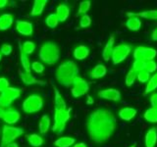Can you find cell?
<instances>
[{
	"instance_id": "obj_23",
	"label": "cell",
	"mask_w": 157,
	"mask_h": 147,
	"mask_svg": "<svg viewBox=\"0 0 157 147\" xmlns=\"http://www.w3.org/2000/svg\"><path fill=\"white\" fill-rule=\"evenodd\" d=\"M106 73H107V69L106 66L102 65V64H98V65L94 66V68L90 72V77L91 78H101L103 77L106 76Z\"/></svg>"
},
{
	"instance_id": "obj_43",
	"label": "cell",
	"mask_w": 157,
	"mask_h": 147,
	"mask_svg": "<svg viewBox=\"0 0 157 147\" xmlns=\"http://www.w3.org/2000/svg\"><path fill=\"white\" fill-rule=\"evenodd\" d=\"M150 104L153 108H157V92H152L150 96Z\"/></svg>"
},
{
	"instance_id": "obj_12",
	"label": "cell",
	"mask_w": 157,
	"mask_h": 147,
	"mask_svg": "<svg viewBox=\"0 0 157 147\" xmlns=\"http://www.w3.org/2000/svg\"><path fill=\"white\" fill-rule=\"evenodd\" d=\"M18 73L22 81L24 82V85H47L46 81H44L42 80H38V78H36L34 76H32V74H28L21 70H19Z\"/></svg>"
},
{
	"instance_id": "obj_27",
	"label": "cell",
	"mask_w": 157,
	"mask_h": 147,
	"mask_svg": "<svg viewBox=\"0 0 157 147\" xmlns=\"http://www.w3.org/2000/svg\"><path fill=\"white\" fill-rule=\"evenodd\" d=\"M76 139L70 136H63L54 141V145L56 147H71L75 144Z\"/></svg>"
},
{
	"instance_id": "obj_11",
	"label": "cell",
	"mask_w": 157,
	"mask_h": 147,
	"mask_svg": "<svg viewBox=\"0 0 157 147\" xmlns=\"http://www.w3.org/2000/svg\"><path fill=\"white\" fill-rule=\"evenodd\" d=\"M97 95L99 98L105 100H110L114 102H118L121 100V92L118 89H115V88H106V89L100 90L97 93Z\"/></svg>"
},
{
	"instance_id": "obj_38",
	"label": "cell",
	"mask_w": 157,
	"mask_h": 147,
	"mask_svg": "<svg viewBox=\"0 0 157 147\" xmlns=\"http://www.w3.org/2000/svg\"><path fill=\"white\" fill-rule=\"evenodd\" d=\"M90 24H91V19L87 14L83 15V16L81 17V20H80V28H88L90 26Z\"/></svg>"
},
{
	"instance_id": "obj_15",
	"label": "cell",
	"mask_w": 157,
	"mask_h": 147,
	"mask_svg": "<svg viewBox=\"0 0 157 147\" xmlns=\"http://www.w3.org/2000/svg\"><path fill=\"white\" fill-rule=\"evenodd\" d=\"M114 44H115V36H114V34H111L106 43V45L104 46V49H103V51H102V57L104 59V61L107 62L111 59L113 50H114V47H115Z\"/></svg>"
},
{
	"instance_id": "obj_1",
	"label": "cell",
	"mask_w": 157,
	"mask_h": 147,
	"mask_svg": "<svg viewBox=\"0 0 157 147\" xmlns=\"http://www.w3.org/2000/svg\"><path fill=\"white\" fill-rule=\"evenodd\" d=\"M86 129L93 143H106L117 130V119L112 111L106 108H96L88 114Z\"/></svg>"
},
{
	"instance_id": "obj_39",
	"label": "cell",
	"mask_w": 157,
	"mask_h": 147,
	"mask_svg": "<svg viewBox=\"0 0 157 147\" xmlns=\"http://www.w3.org/2000/svg\"><path fill=\"white\" fill-rule=\"evenodd\" d=\"M32 69L36 74H42L44 72V65L39 61H34L32 63Z\"/></svg>"
},
{
	"instance_id": "obj_36",
	"label": "cell",
	"mask_w": 157,
	"mask_h": 147,
	"mask_svg": "<svg viewBox=\"0 0 157 147\" xmlns=\"http://www.w3.org/2000/svg\"><path fill=\"white\" fill-rule=\"evenodd\" d=\"M136 75H137V73H136L134 70H132V69L129 72H128L126 78H125V83H126L127 86L130 87V86H132V85H134L136 80Z\"/></svg>"
},
{
	"instance_id": "obj_3",
	"label": "cell",
	"mask_w": 157,
	"mask_h": 147,
	"mask_svg": "<svg viewBox=\"0 0 157 147\" xmlns=\"http://www.w3.org/2000/svg\"><path fill=\"white\" fill-rule=\"evenodd\" d=\"M38 57L45 65L53 66L60 58V48L54 41H45L39 48Z\"/></svg>"
},
{
	"instance_id": "obj_44",
	"label": "cell",
	"mask_w": 157,
	"mask_h": 147,
	"mask_svg": "<svg viewBox=\"0 0 157 147\" xmlns=\"http://www.w3.org/2000/svg\"><path fill=\"white\" fill-rule=\"evenodd\" d=\"M151 38H152V40L157 41V28H154L153 31H152V33H151Z\"/></svg>"
},
{
	"instance_id": "obj_28",
	"label": "cell",
	"mask_w": 157,
	"mask_h": 147,
	"mask_svg": "<svg viewBox=\"0 0 157 147\" xmlns=\"http://www.w3.org/2000/svg\"><path fill=\"white\" fill-rule=\"evenodd\" d=\"M126 27L130 29V31L136 32L141 28V21L140 18L137 17H129V19L126 22Z\"/></svg>"
},
{
	"instance_id": "obj_41",
	"label": "cell",
	"mask_w": 157,
	"mask_h": 147,
	"mask_svg": "<svg viewBox=\"0 0 157 147\" xmlns=\"http://www.w3.org/2000/svg\"><path fill=\"white\" fill-rule=\"evenodd\" d=\"M156 70H157V63L154 60L146 61V69H145L146 72L151 74V73H155Z\"/></svg>"
},
{
	"instance_id": "obj_25",
	"label": "cell",
	"mask_w": 157,
	"mask_h": 147,
	"mask_svg": "<svg viewBox=\"0 0 157 147\" xmlns=\"http://www.w3.org/2000/svg\"><path fill=\"white\" fill-rule=\"evenodd\" d=\"M51 125V121H50V118H49L48 115H43L40 118V121L38 123V129H39V132L41 134H46L48 130H49V127H50Z\"/></svg>"
},
{
	"instance_id": "obj_20",
	"label": "cell",
	"mask_w": 157,
	"mask_h": 147,
	"mask_svg": "<svg viewBox=\"0 0 157 147\" xmlns=\"http://www.w3.org/2000/svg\"><path fill=\"white\" fill-rule=\"evenodd\" d=\"M118 115L121 118L122 120L129 122L131 120H132L136 115V110L135 108H131V107H125L122 108V109L119 111Z\"/></svg>"
},
{
	"instance_id": "obj_5",
	"label": "cell",
	"mask_w": 157,
	"mask_h": 147,
	"mask_svg": "<svg viewBox=\"0 0 157 147\" xmlns=\"http://www.w3.org/2000/svg\"><path fill=\"white\" fill-rule=\"evenodd\" d=\"M72 108H68L63 111H54V124L52 126L53 132L61 134L66 127L68 121L71 118Z\"/></svg>"
},
{
	"instance_id": "obj_33",
	"label": "cell",
	"mask_w": 157,
	"mask_h": 147,
	"mask_svg": "<svg viewBox=\"0 0 157 147\" xmlns=\"http://www.w3.org/2000/svg\"><path fill=\"white\" fill-rule=\"evenodd\" d=\"M59 24V20L55 13L49 14L45 19V24L49 28H55Z\"/></svg>"
},
{
	"instance_id": "obj_42",
	"label": "cell",
	"mask_w": 157,
	"mask_h": 147,
	"mask_svg": "<svg viewBox=\"0 0 157 147\" xmlns=\"http://www.w3.org/2000/svg\"><path fill=\"white\" fill-rule=\"evenodd\" d=\"M9 81L6 77H0V93H2L9 87Z\"/></svg>"
},
{
	"instance_id": "obj_49",
	"label": "cell",
	"mask_w": 157,
	"mask_h": 147,
	"mask_svg": "<svg viewBox=\"0 0 157 147\" xmlns=\"http://www.w3.org/2000/svg\"><path fill=\"white\" fill-rule=\"evenodd\" d=\"M2 60V54H1V52H0V61Z\"/></svg>"
},
{
	"instance_id": "obj_29",
	"label": "cell",
	"mask_w": 157,
	"mask_h": 147,
	"mask_svg": "<svg viewBox=\"0 0 157 147\" xmlns=\"http://www.w3.org/2000/svg\"><path fill=\"white\" fill-rule=\"evenodd\" d=\"M156 89H157V73H155L154 75L149 78V81H147L145 90H144V95L149 94L150 92H154V90Z\"/></svg>"
},
{
	"instance_id": "obj_40",
	"label": "cell",
	"mask_w": 157,
	"mask_h": 147,
	"mask_svg": "<svg viewBox=\"0 0 157 147\" xmlns=\"http://www.w3.org/2000/svg\"><path fill=\"white\" fill-rule=\"evenodd\" d=\"M12 51H13V47L11 44L5 43V44H2L1 47H0V52H1V54L4 56H9L10 54L12 53Z\"/></svg>"
},
{
	"instance_id": "obj_50",
	"label": "cell",
	"mask_w": 157,
	"mask_h": 147,
	"mask_svg": "<svg viewBox=\"0 0 157 147\" xmlns=\"http://www.w3.org/2000/svg\"><path fill=\"white\" fill-rule=\"evenodd\" d=\"M136 143H134V144H132V145H131L130 147H136Z\"/></svg>"
},
{
	"instance_id": "obj_30",
	"label": "cell",
	"mask_w": 157,
	"mask_h": 147,
	"mask_svg": "<svg viewBox=\"0 0 157 147\" xmlns=\"http://www.w3.org/2000/svg\"><path fill=\"white\" fill-rule=\"evenodd\" d=\"M144 118L146 122L148 123H152V124H154V123H157V108H148L144 114Z\"/></svg>"
},
{
	"instance_id": "obj_34",
	"label": "cell",
	"mask_w": 157,
	"mask_h": 147,
	"mask_svg": "<svg viewBox=\"0 0 157 147\" xmlns=\"http://www.w3.org/2000/svg\"><path fill=\"white\" fill-rule=\"evenodd\" d=\"M22 50L24 51L25 54H27L28 56L32 55V54L34 52V50H36V44H34L33 41H31V40L25 41L22 44Z\"/></svg>"
},
{
	"instance_id": "obj_32",
	"label": "cell",
	"mask_w": 157,
	"mask_h": 147,
	"mask_svg": "<svg viewBox=\"0 0 157 147\" xmlns=\"http://www.w3.org/2000/svg\"><path fill=\"white\" fill-rule=\"evenodd\" d=\"M3 92H5L6 94L11 98V99L13 100V101H15L16 99H18V98L21 96V93H22V90L20 89V88H18V87H12V86H9L8 88L5 91H3Z\"/></svg>"
},
{
	"instance_id": "obj_47",
	"label": "cell",
	"mask_w": 157,
	"mask_h": 147,
	"mask_svg": "<svg viewBox=\"0 0 157 147\" xmlns=\"http://www.w3.org/2000/svg\"><path fill=\"white\" fill-rule=\"evenodd\" d=\"M93 103V99H92V97L90 96V95H87V100H86V104H92Z\"/></svg>"
},
{
	"instance_id": "obj_21",
	"label": "cell",
	"mask_w": 157,
	"mask_h": 147,
	"mask_svg": "<svg viewBox=\"0 0 157 147\" xmlns=\"http://www.w3.org/2000/svg\"><path fill=\"white\" fill-rule=\"evenodd\" d=\"M19 49H20V61H21V65L24 69V72L31 74L32 65H31V63H29L28 55L25 54L24 51L22 50V43L21 42H19Z\"/></svg>"
},
{
	"instance_id": "obj_46",
	"label": "cell",
	"mask_w": 157,
	"mask_h": 147,
	"mask_svg": "<svg viewBox=\"0 0 157 147\" xmlns=\"http://www.w3.org/2000/svg\"><path fill=\"white\" fill-rule=\"evenodd\" d=\"M73 147H87L86 143H83V142H80V143H75L73 145Z\"/></svg>"
},
{
	"instance_id": "obj_4",
	"label": "cell",
	"mask_w": 157,
	"mask_h": 147,
	"mask_svg": "<svg viewBox=\"0 0 157 147\" xmlns=\"http://www.w3.org/2000/svg\"><path fill=\"white\" fill-rule=\"evenodd\" d=\"M24 132H25V130L22 129V127L4 125L2 129L0 147H6L8 144L15 142V140L19 138L22 134H24Z\"/></svg>"
},
{
	"instance_id": "obj_9",
	"label": "cell",
	"mask_w": 157,
	"mask_h": 147,
	"mask_svg": "<svg viewBox=\"0 0 157 147\" xmlns=\"http://www.w3.org/2000/svg\"><path fill=\"white\" fill-rule=\"evenodd\" d=\"M157 56V51L154 48L139 46L134 50V58L137 61H151Z\"/></svg>"
},
{
	"instance_id": "obj_13",
	"label": "cell",
	"mask_w": 157,
	"mask_h": 147,
	"mask_svg": "<svg viewBox=\"0 0 157 147\" xmlns=\"http://www.w3.org/2000/svg\"><path fill=\"white\" fill-rule=\"evenodd\" d=\"M16 31L25 36H32L33 33V26L32 23L27 21H22V20H17L16 21Z\"/></svg>"
},
{
	"instance_id": "obj_6",
	"label": "cell",
	"mask_w": 157,
	"mask_h": 147,
	"mask_svg": "<svg viewBox=\"0 0 157 147\" xmlns=\"http://www.w3.org/2000/svg\"><path fill=\"white\" fill-rule=\"evenodd\" d=\"M23 111L26 114H34L43 108V98L40 95L32 94L23 102Z\"/></svg>"
},
{
	"instance_id": "obj_48",
	"label": "cell",
	"mask_w": 157,
	"mask_h": 147,
	"mask_svg": "<svg viewBox=\"0 0 157 147\" xmlns=\"http://www.w3.org/2000/svg\"><path fill=\"white\" fill-rule=\"evenodd\" d=\"M6 147H19V145H18V143H16V142H12V143L8 144Z\"/></svg>"
},
{
	"instance_id": "obj_14",
	"label": "cell",
	"mask_w": 157,
	"mask_h": 147,
	"mask_svg": "<svg viewBox=\"0 0 157 147\" xmlns=\"http://www.w3.org/2000/svg\"><path fill=\"white\" fill-rule=\"evenodd\" d=\"M53 90H54V111L66 110L68 108L66 101L64 100L63 96L61 95V93L59 92L55 85H53Z\"/></svg>"
},
{
	"instance_id": "obj_2",
	"label": "cell",
	"mask_w": 157,
	"mask_h": 147,
	"mask_svg": "<svg viewBox=\"0 0 157 147\" xmlns=\"http://www.w3.org/2000/svg\"><path fill=\"white\" fill-rule=\"evenodd\" d=\"M78 74L80 71L77 64L74 61L67 60L57 67L55 71V78L59 85L64 87H70L76 77H78Z\"/></svg>"
},
{
	"instance_id": "obj_17",
	"label": "cell",
	"mask_w": 157,
	"mask_h": 147,
	"mask_svg": "<svg viewBox=\"0 0 157 147\" xmlns=\"http://www.w3.org/2000/svg\"><path fill=\"white\" fill-rule=\"evenodd\" d=\"M145 146L146 147H154L157 142V127H151L147 130L145 134Z\"/></svg>"
},
{
	"instance_id": "obj_45",
	"label": "cell",
	"mask_w": 157,
	"mask_h": 147,
	"mask_svg": "<svg viewBox=\"0 0 157 147\" xmlns=\"http://www.w3.org/2000/svg\"><path fill=\"white\" fill-rule=\"evenodd\" d=\"M8 5V0H0V9L6 7Z\"/></svg>"
},
{
	"instance_id": "obj_8",
	"label": "cell",
	"mask_w": 157,
	"mask_h": 147,
	"mask_svg": "<svg viewBox=\"0 0 157 147\" xmlns=\"http://www.w3.org/2000/svg\"><path fill=\"white\" fill-rule=\"evenodd\" d=\"M88 90H90V85H88V82L80 76L76 77V80L74 81L71 88L72 95L75 98H78L87 94Z\"/></svg>"
},
{
	"instance_id": "obj_18",
	"label": "cell",
	"mask_w": 157,
	"mask_h": 147,
	"mask_svg": "<svg viewBox=\"0 0 157 147\" xmlns=\"http://www.w3.org/2000/svg\"><path fill=\"white\" fill-rule=\"evenodd\" d=\"M56 16L59 20V22H65L70 15V8L67 4L60 3L56 8Z\"/></svg>"
},
{
	"instance_id": "obj_31",
	"label": "cell",
	"mask_w": 157,
	"mask_h": 147,
	"mask_svg": "<svg viewBox=\"0 0 157 147\" xmlns=\"http://www.w3.org/2000/svg\"><path fill=\"white\" fill-rule=\"evenodd\" d=\"M90 5H91V2L90 1V0H85V1H82L80 3V5H78V12L76 13V17L83 16V15H86V12L90 10Z\"/></svg>"
},
{
	"instance_id": "obj_24",
	"label": "cell",
	"mask_w": 157,
	"mask_h": 147,
	"mask_svg": "<svg viewBox=\"0 0 157 147\" xmlns=\"http://www.w3.org/2000/svg\"><path fill=\"white\" fill-rule=\"evenodd\" d=\"M88 55H90V48L86 45H78L74 50V57L78 61L85 60Z\"/></svg>"
},
{
	"instance_id": "obj_10",
	"label": "cell",
	"mask_w": 157,
	"mask_h": 147,
	"mask_svg": "<svg viewBox=\"0 0 157 147\" xmlns=\"http://www.w3.org/2000/svg\"><path fill=\"white\" fill-rule=\"evenodd\" d=\"M20 118H21V114L20 112L14 108H5L4 112L2 114L1 119L4 121V123L8 126H12L15 125L16 123L19 122Z\"/></svg>"
},
{
	"instance_id": "obj_26",
	"label": "cell",
	"mask_w": 157,
	"mask_h": 147,
	"mask_svg": "<svg viewBox=\"0 0 157 147\" xmlns=\"http://www.w3.org/2000/svg\"><path fill=\"white\" fill-rule=\"evenodd\" d=\"M26 137H27V140L29 142V144L32 145L33 147H40L44 143L43 137L41 135L37 134H28Z\"/></svg>"
},
{
	"instance_id": "obj_19",
	"label": "cell",
	"mask_w": 157,
	"mask_h": 147,
	"mask_svg": "<svg viewBox=\"0 0 157 147\" xmlns=\"http://www.w3.org/2000/svg\"><path fill=\"white\" fill-rule=\"evenodd\" d=\"M14 23V17L12 14L0 15V31H7L12 27Z\"/></svg>"
},
{
	"instance_id": "obj_35",
	"label": "cell",
	"mask_w": 157,
	"mask_h": 147,
	"mask_svg": "<svg viewBox=\"0 0 157 147\" xmlns=\"http://www.w3.org/2000/svg\"><path fill=\"white\" fill-rule=\"evenodd\" d=\"M14 101L10 98L6 93H0V107L1 108H10Z\"/></svg>"
},
{
	"instance_id": "obj_16",
	"label": "cell",
	"mask_w": 157,
	"mask_h": 147,
	"mask_svg": "<svg viewBox=\"0 0 157 147\" xmlns=\"http://www.w3.org/2000/svg\"><path fill=\"white\" fill-rule=\"evenodd\" d=\"M128 17H137V18H144L146 20H157V10H147V11L132 13L128 12Z\"/></svg>"
},
{
	"instance_id": "obj_22",
	"label": "cell",
	"mask_w": 157,
	"mask_h": 147,
	"mask_svg": "<svg viewBox=\"0 0 157 147\" xmlns=\"http://www.w3.org/2000/svg\"><path fill=\"white\" fill-rule=\"evenodd\" d=\"M46 4H47V0H36L33 5L31 16L36 17V16H39V15H41L44 8L46 6Z\"/></svg>"
},
{
	"instance_id": "obj_7",
	"label": "cell",
	"mask_w": 157,
	"mask_h": 147,
	"mask_svg": "<svg viewBox=\"0 0 157 147\" xmlns=\"http://www.w3.org/2000/svg\"><path fill=\"white\" fill-rule=\"evenodd\" d=\"M132 51V46L129 44H119L114 47L113 50L111 60L114 65H118V64L122 63L124 60H126V58L130 55V53Z\"/></svg>"
},
{
	"instance_id": "obj_37",
	"label": "cell",
	"mask_w": 157,
	"mask_h": 147,
	"mask_svg": "<svg viewBox=\"0 0 157 147\" xmlns=\"http://www.w3.org/2000/svg\"><path fill=\"white\" fill-rule=\"evenodd\" d=\"M150 77V74L148 72H146V71H141L140 73H137V75H136V80L139 81L141 83H144L149 81V77Z\"/></svg>"
}]
</instances>
